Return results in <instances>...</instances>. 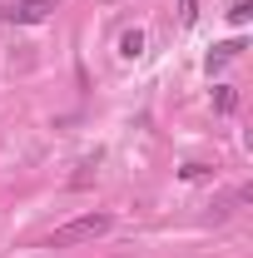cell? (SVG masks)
<instances>
[{"label":"cell","instance_id":"1","mask_svg":"<svg viewBox=\"0 0 253 258\" xmlns=\"http://www.w3.org/2000/svg\"><path fill=\"white\" fill-rule=\"evenodd\" d=\"M99 233H109V214H85V219H70L65 228H55L50 243L65 248V243H85V238H99Z\"/></svg>","mask_w":253,"mask_h":258},{"label":"cell","instance_id":"2","mask_svg":"<svg viewBox=\"0 0 253 258\" xmlns=\"http://www.w3.org/2000/svg\"><path fill=\"white\" fill-rule=\"evenodd\" d=\"M50 5H55V0H20L15 10H5V20H15V25H40V20L50 15Z\"/></svg>","mask_w":253,"mask_h":258},{"label":"cell","instance_id":"3","mask_svg":"<svg viewBox=\"0 0 253 258\" xmlns=\"http://www.w3.org/2000/svg\"><path fill=\"white\" fill-rule=\"evenodd\" d=\"M119 55H124V60H139V55H144V30H124L119 35Z\"/></svg>","mask_w":253,"mask_h":258},{"label":"cell","instance_id":"4","mask_svg":"<svg viewBox=\"0 0 253 258\" xmlns=\"http://www.w3.org/2000/svg\"><path fill=\"white\" fill-rule=\"evenodd\" d=\"M238 50H243V40H223V45H214V55H209V75H214L223 60H233Z\"/></svg>","mask_w":253,"mask_h":258},{"label":"cell","instance_id":"5","mask_svg":"<svg viewBox=\"0 0 253 258\" xmlns=\"http://www.w3.org/2000/svg\"><path fill=\"white\" fill-rule=\"evenodd\" d=\"M214 109H219V114H233V109H238V95H233L228 85H214Z\"/></svg>","mask_w":253,"mask_h":258},{"label":"cell","instance_id":"6","mask_svg":"<svg viewBox=\"0 0 253 258\" xmlns=\"http://www.w3.org/2000/svg\"><path fill=\"white\" fill-rule=\"evenodd\" d=\"M248 20H253V0H233V5H228V25H238V30H243Z\"/></svg>","mask_w":253,"mask_h":258},{"label":"cell","instance_id":"7","mask_svg":"<svg viewBox=\"0 0 253 258\" xmlns=\"http://www.w3.org/2000/svg\"><path fill=\"white\" fill-rule=\"evenodd\" d=\"M179 174H184V179H189V184H204V179H209V164H184V169H179Z\"/></svg>","mask_w":253,"mask_h":258},{"label":"cell","instance_id":"8","mask_svg":"<svg viewBox=\"0 0 253 258\" xmlns=\"http://www.w3.org/2000/svg\"><path fill=\"white\" fill-rule=\"evenodd\" d=\"M179 20H184V25L199 20V0H179Z\"/></svg>","mask_w":253,"mask_h":258}]
</instances>
